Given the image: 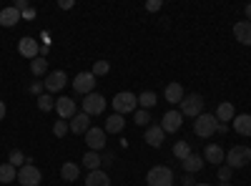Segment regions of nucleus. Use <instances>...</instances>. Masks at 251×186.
I'll use <instances>...</instances> for the list:
<instances>
[{"label":"nucleus","mask_w":251,"mask_h":186,"mask_svg":"<svg viewBox=\"0 0 251 186\" xmlns=\"http://www.w3.org/2000/svg\"><path fill=\"white\" fill-rule=\"evenodd\" d=\"M111 103H113L116 113H121V116H126V113H136V108H138V96H133L131 91H121V93L113 96Z\"/></svg>","instance_id":"obj_1"},{"label":"nucleus","mask_w":251,"mask_h":186,"mask_svg":"<svg viewBox=\"0 0 251 186\" xmlns=\"http://www.w3.org/2000/svg\"><path fill=\"white\" fill-rule=\"evenodd\" d=\"M216 126H219V121L214 113H201L196 121H194V131L199 138H211L216 133Z\"/></svg>","instance_id":"obj_2"},{"label":"nucleus","mask_w":251,"mask_h":186,"mask_svg":"<svg viewBox=\"0 0 251 186\" xmlns=\"http://www.w3.org/2000/svg\"><path fill=\"white\" fill-rule=\"evenodd\" d=\"M203 98L199 96V93H188V96H183V101H181V116H188V118H199L201 113H203Z\"/></svg>","instance_id":"obj_3"},{"label":"nucleus","mask_w":251,"mask_h":186,"mask_svg":"<svg viewBox=\"0 0 251 186\" xmlns=\"http://www.w3.org/2000/svg\"><path fill=\"white\" fill-rule=\"evenodd\" d=\"M146 184L149 186H174V171L169 166H153L146 174Z\"/></svg>","instance_id":"obj_4"},{"label":"nucleus","mask_w":251,"mask_h":186,"mask_svg":"<svg viewBox=\"0 0 251 186\" xmlns=\"http://www.w3.org/2000/svg\"><path fill=\"white\" fill-rule=\"evenodd\" d=\"M249 161H251V149L249 146H234L226 154V166H231V169H244Z\"/></svg>","instance_id":"obj_5"},{"label":"nucleus","mask_w":251,"mask_h":186,"mask_svg":"<svg viewBox=\"0 0 251 186\" xmlns=\"http://www.w3.org/2000/svg\"><path fill=\"white\" fill-rule=\"evenodd\" d=\"M93 88H96V76L93 73H78L75 78H73V91L75 93H80V96H88V93H93Z\"/></svg>","instance_id":"obj_6"},{"label":"nucleus","mask_w":251,"mask_h":186,"mask_svg":"<svg viewBox=\"0 0 251 186\" xmlns=\"http://www.w3.org/2000/svg\"><path fill=\"white\" fill-rule=\"evenodd\" d=\"M43 83H46V93H58V91L66 88L68 76H66V71H50Z\"/></svg>","instance_id":"obj_7"},{"label":"nucleus","mask_w":251,"mask_h":186,"mask_svg":"<svg viewBox=\"0 0 251 186\" xmlns=\"http://www.w3.org/2000/svg\"><path fill=\"white\" fill-rule=\"evenodd\" d=\"M106 111V98H103L100 93H88L86 101H83V113L88 116H98Z\"/></svg>","instance_id":"obj_8"},{"label":"nucleus","mask_w":251,"mask_h":186,"mask_svg":"<svg viewBox=\"0 0 251 186\" xmlns=\"http://www.w3.org/2000/svg\"><path fill=\"white\" fill-rule=\"evenodd\" d=\"M181 123H183L181 111H169V113H163V118H161L158 126L163 129V133H176V131L181 129Z\"/></svg>","instance_id":"obj_9"},{"label":"nucleus","mask_w":251,"mask_h":186,"mask_svg":"<svg viewBox=\"0 0 251 186\" xmlns=\"http://www.w3.org/2000/svg\"><path fill=\"white\" fill-rule=\"evenodd\" d=\"M18 53L23 55V58H38L40 55V46H38V40L35 38H30V35H25V38H20L18 40Z\"/></svg>","instance_id":"obj_10"},{"label":"nucleus","mask_w":251,"mask_h":186,"mask_svg":"<svg viewBox=\"0 0 251 186\" xmlns=\"http://www.w3.org/2000/svg\"><path fill=\"white\" fill-rule=\"evenodd\" d=\"M18 181L23 186H38L40 184V171L33 166V163H25V166L18 169Z\"/></svg>","instance_id":"obj_11"},{"label":"nucleus","mask_w":251,"mask_h":186,"mask_svg":"<svg viewBox=\"0 0 251 186\" xmlns=\"http://www.w3.org/2000/svg\"><path fill=\"white\" fill-rule=\"evenodd\" d=\"M55 111H58V116H60L63 121H68V118H73V116L78 113V108H75V101H73V98H68V96H60V98H55Z\"/></svg>","instance_id":"obj_12"},{"label":"nucleus","mask_w":251,"mask_h":186,"mask_svg":"<svg viewBox=\"0 0 251 186\" xmlns=\"http://www.w3.org/2000/svg\"><path fill=\"white\" fill-rule=\"evenodd\" d=\"M86 143H88L91 151H103V149H106V131L91 126V131L86 133Z\"/></svg>","instance_id":"obj_13"},{"label":"nucleus","mask_w":251,"mask_h":186,"mask_svg":"<svg viewBox=\"0 0 251 186\" xmlns=\"http://www.w3.org/2000/svg\"><path fill=\"white\" fill-rule=\"evenodd\" d=\"M203 161L214 163V166H221V163L226 161V154H224V149L219 146V143H208L206 151H203Z\"/></svg>","instance_id":"obj_14"},{"label":"nucleus","mask_w":251,"mask_h":186,"mask_svg":"<svg viewBox=\"0 0 251 186\" xmlns=\"http://www.w3.org/2000/svg\"><path fill=\"white\" fill-rule=\"evenodd\" d=\"M71 131L73 133H88L91 131V116L88 113H75L73 118H71Z\"/></svg>","instance_id":"obj_15"},{"label":"nucleus","mask_w":251,"mask_h":186,"mask_svg":"<svg viewBox=\"0 0 251 186\" xmlns=\"http://www.w3.org/2000/svg\"><path fill=\"white\" fill-rule=\"evenodd\" d=\"M234 38L244 46H251V23L249 20H239V23L234 26Z\"/></svg>","instance_id":"obj_16"},{"label":"nucleus","mask_w":251,"mask_h":186,"mask_svg":"<svg viewBox=\"0 0 251 186\" xmlns=\"http://www.w3.org/2000/svg\"><path fill=\"white\" fill-rule=\"evenodd\" d=\"M183 163V174H196V171H201L203 166H206V161H203V156H199V154H191L186 161H181Z\"/></svg>","instance_id":"obj_17"},{"label":"nucleus","mask_w":251,"mask_h":186,"mask_svg":"<svg viewBox=\"0 0 251 186\" xmlns=\"http://www.w3.org/2000/svg\"><path fill=\"white\" fill-rule=\"evenodd\" d=\"M216 121L219 123H226V121H234V116H236V111H234V103H228V101H224V103H219V108H216Z\"/></svg>","instance_id":"obj_18"},{"label":"nucleus","mask_w":251,"mask_h":186,"mask_svg":"<svg viewBox=\"0 0 251 186\" xmlns=\"http://www.w3.org/2000/svg\"><path fill=\"white\" fill-rule=\"evenodd\" d=\"M163 96H166V101H169V103H181L186 93H183V86L174 80V83H169V86H166Z\"/></svg>","instance_id":"obj_19"},{"label":"nucleus","mask_w":251,"mask_h":186,"mask_svg":"<svg viewBox=\"0 0 251 186\" xmlns=\"http://www.w3.org/2000/svg\"><path fill=\"white\" fill-rule=\"evenodd\" d=\"M163 129L161 126H149L146 129V143H149V146H153V149H158L161 143H163Z\"/></svg>","instance_id":"obj_20"},{"label":"nucleus","mask_w":251,"mask_h":186,"mask_svg":"<svg viewBox=\"0 0 251 186\" xmlns=\"http://www.w3.org/2000/svg\"><path fill=\"white\" fill-rule=\"evenodd\" d=\"M18 20H23V18H20V13L15 8H3L0 10V26L13 28V26H18Z\"/></svg>","instance_id":"obj_21"},{"label":"nucleus","mask_w":251,"mask_h":186,"mask_svg":"<svg viewBox=\"0 0 251 186\" xmlns=\"http://www.w3.org/2000/svg\"><path fill=\"white\" fill-rule=\"evenodd\" d=\"M86 186H111V179H108V174L106 171H88V176H86Z\"/></svg>","instance_id":"obj_22"},{"label":"nucleus","mask_w":251,"mask_h":186,"mask_svg":"<svg viewBox=\"0 0 251 186\" xmlns=\"http://www.w3.org/2000/svg\"><path fill=\"white\" fill-rule=\"evenodd\" d=\"M123 126H126V118L121 113H113V116L106 118V129H103V131H106V133H121Z\"/></svg>","instance_id":"obj_23"},{"label":"nucleus","mask_w":251,"mask_h":186,"mask_svg":"<svg viewBox=\"0 0 251 186\" xmlns=\"http://www.w3.org/2000/svg\"><path fill=\"white\" fill-rule=\"evenodd\" d=\"M234 129H236V133H241V136H251V116H249V113L234 116Z\"/></svg>","instance_id":"obj_24"},{"label":"nucleus","mask_w":251,"mask_h":186,"mask_svg":"<svg viewBox=\"0 0 251 186\" xmlns=\"http://www.w3.org/2000/svg\"><path fill=\"white\" fill-rule=\"evenodd\" d=\"M60 176H63V181H78V176H80V166H78V163L66 161V163H63V169H60Z\"/></svg>","instance_id":"obj_25"},{"label":"nucleus","mask_w":251,"mask_h":186,"mask_svg":"<svg viewBox=\"0 0 251 186\" xmlns=\"http://www.w3.org/2000/svg\"><path fill=\"white\" fill-rule=\"evenodd\" d=\"M18 179V169L13 163H0V184H10Z\"/></svg>","instance_id":"obj_26"},{"label":"nucleus","mask_w":251,"mask_h":186,"mask_svg":"<svg viewBox=\"0 0 251 186\" xmlns=\"http://www.w3.org/2000/svg\"><path fill=\"white\" fill-rule=\"evenodd\" d=\"M100 156H98V151H86V156H83V166H86L88 171H98L100 169Z\"/></svg>","instance_id":"obj_27"},{"label":"nucleus","mask_w":251,"mask_h":186,"mask_svg":"<svg viewBox=\"0 0 251 186\" xmlns=\"http://www.w3.org/2000/svg\"><path fill=\"white\" fill-rule=\"evenodd\" d=\"M30 73L33 76H48V60L43 55H38L30 60Z\"/></svg>","instance_id":"obj_28"},{"label":"nucleus","mask_w":251,"mask_h":186,"mask_svg":"<svg viewBox=\"0 0 251 186\" xmlns=\"http://www.w3.org/2000/svg\"><path fill=\"white\" fill-rule=\"evenodd\" d=\"M158 103V96L153 93V91H143L141 96H138V106L143 108V111H149V108H153Z\"/></svg>","instance_id":"obj_29"},{"label":"nucleus","mask_w":251,"mask_h":186,"mask_svg":"<svg viewBox=\"0 0 251 186\" xmlns=\"http://www.w3.org/2000/svg\"><path fill=\"white\" fill-rule=\"evenodd\" d=\"M191 154H194V151H191V146H188L186 141H176V143H174V156H176L178 161H186Z\"/></svg>","instance_id":"obj_30"},{"label":"nucleus","mask_w":251,"mask_h":186,"mask_svg":"<svg viewBox=\"0 0 251 186\" xmlns=\"http://www.w3.org/2000/svg\"><path fill=\"white\" fill-rule=\"evenodd\" d=\"M38 108L43 111V113L53 111V108H55V98H53L50 93H43V96H38Z\"/></svg>","instance_id":"obj_31"},{"label":"nucleus","mask_w":251,"mask_h":186,"mask_svg":"<svg viewBox=\"0 0 251 186\" xmlns=\"http://www.w3.org/2000/svg\"><path fill=\"white\" fill-rule=\"evenodd\" d=\"M68 131H71V123H68V121H63V118H60V121L53 123V136H55V138H63Z\"/></svg>","instance_id":"obj_32"},{"label":"nucleus","mask_w":251,"mask_h":186,"mask_svg":"<svg viewBox=\"0 0 251 186\" xmlns=\"http://www.w3.org/2000/svg\"><path fill=\"white\" fill-rule=\"evenodd\" d=\"M8 163H13L15 169L25 166V154H23V151H18V149H13V151H10V156H8Z\"/></svg>","instance_id":"obj_33"},{"label":"nucleus","mask_w":251,"mask_h":186,"mask_svg":"<svg viewBox=\"0 0 251 186\" xmlns=\"http://www.w3.org/2000/svg\"><path fill=\"white\" fill-rule=\"evenodd\" d=\"M108 71H111V63H108V60H96V63H93V71H91V73H93V76L98 78V76H106Z\"/></svg>","instance_id":"obj_34"},{"label":"nucleus","mask_w":251,"mask_h":186,"mask_svg":"<svg viewBox=\"0 0 251 186\" xmlns=\"http://www.w3.org/2000/svg\"><path fill=\"white\" fill-rule=\"evenodd\" d=\"M133 121L138 123V126H146V129H149L151 116H149V111H143V108H141V111H136V113H133Z\"/></svg>","instance_id":"obj_35"},{"label":"nucleus","mask_w":251,"mask_h":186,"mask_svg":"<svg viewBox=\"0 0 251 186\" xmlns=\"http://www.w3.org/2000/svg\"><path fill=\"white\" fill-rule=\"evenodd\" d=\"M231 174H234L231 166H224V163L219 166V179H221V181H231Z\"/></svg>","instance_id":"obj_36"},{"label":"nucleus","mask_w":251,"mask_h":186,"mask_svg":"<svg viewBox=\"0 0 251 186\" xmlns=\"http://www.w3.org/2000/svg\"><path fill=\"white\" fill-rule=\"evenodd\" d=\"M43 88H46L43 80H35V83L30 86V93H33V96H43Z\"/></svg>","instance_id":"obj_37"},{"label":"nucleus","mask_w":251,"mask_h":186,"mask_svg":"<svg viewBox=\"0 0 251 186\" xmlns=\"http://www.w3.org/2000/svg\"><path fill=\"white\" fill-rule=\"evenodd\" d=\"M161 0H149V3H146V10H149V13H156V10H161Z\"/></svg>","instance_id":"obj_38"},{"label":"nucleus","mask_w":251,"mask_h":186,"mask_svg":"<svg viewBox=\"0 0 251 186\" xmlns=\"http://www.w3.org/2000/svg\"><path fill=\"white\" fill-rule=\"evenodd\" d=\"M181 184H183V186H196L194 174H183V176H181Z\"/></svg>","instance_id":"obj_39"},{"label":"nucleus","mask_w":251,"mask_h":186,"mask_svg":"<svg viewBox=\"0 0 251 186\" xmlns=\"http://www.w3.org/2000/svg\"><path fill=\"white\" fill-rule=\"evenodd\" d=\"M13 8H15V10H18V13H25V10H28V8H30V5H28V0H18V3H15V5H13Z\"/></svg>","instance_id":"obj_40"},{"label":"nucleus","mask_w":251,"mask_h":186,"mask_svg":"<svg viewBox=\"0 0 251 186\" xmlns=\"http://www.w3.org/2000/svg\"><path fill=\"white\" fill-rule=\"evenodd\" d=\"M100 161L106 163V166H111V163H113V151H106V154L100 156Z\"/></svg>","instance_id":"obj_41"},{"label":"nucleus","mask_w":251,"mask_h":186,"mask_svg":"<svg viewBox=\"0 0 251 186\" xmlns=\"http://www.w3.org/2000/svg\"><path fill=\"white\" fill-rule=\"evenodd\" d=\"M58 8H60V10H71V8H73V0H60Z\"/></svg>","instance_id":"obj_42"},{"label":"nucleus","mask_w":251,"mask_h":186,"mask_svg":"<svg viewBox=\"0 0 251 186\" xmlns=\"http://www.w3.org/2000/svg\"><path fill=\"white\" fill-rule=\"evenodd\" d=\"M20 18H28V20H30V18H35V10H33V8H28L25 13H20Z\"/></svg>","instance_id":"obj_43"},{"label":"nucleus","mask_w":251,"mask_h":186,"mask_svg":"<svg viewBox=\"0 0 251 186\" xmlns=\"http://www.w3.org/2000/svg\"><path fill=\"white\" fill-rule=\"evenodd\" d=\"M5 111H8V108H5V101H0V121L5 118Z\"/></svg>","instance_id":"obj_44"},{"label":"nucleus","mask_w":251,"mask_h":186,"mask_svg":"<svg viewBox=\"0 0 251 186\" xmlns=\"http://www.w3.org/2000/svg\"><path fill=\"white\" fill-rule=\"evenodd\" d=\"M226 131H228L226 123H219V126H216V133H226Z\"/></svg>","instance_id":"obj_45"},{"label":"nucleus","mask_w":251,"mask_h":186,"mask_svg":"<svg viewBox=\"0 0 251 186\" xmlns=\"http://www.w3.org/2000/svg\"><path fill=\"white\" fill-rule=\"evenodd\" d=\"M246 18H249V23H251V3L246 5Z\"/></svg>","instance_id":"obj_46"},{"label":"nucleus","mask_w":251,"mask_h":186,"mask_svg":"<svg viewBox=\"0 0 251 186\" xmlns=\"http://www.w3.org/2000/svg\"><path fill=\"white\" fill-rule=\"evenodd\" d=\"M219 186H231V181H219Z\"/></svg>","instance_id":"obj_47"},{"label":"nucleus","mask_w":251,"mask_h":186,"mask_svg":"<svg viewBox=\"0 0 251 186\" xmlns=\"http://www.w3.org/2000/svg\"><path fill=\"white\" fill-rule=\"evenodd\" d=\"M196 186H208V184H196Z\"/></svg>","instance_id":"obj_48"}]
</instances>
